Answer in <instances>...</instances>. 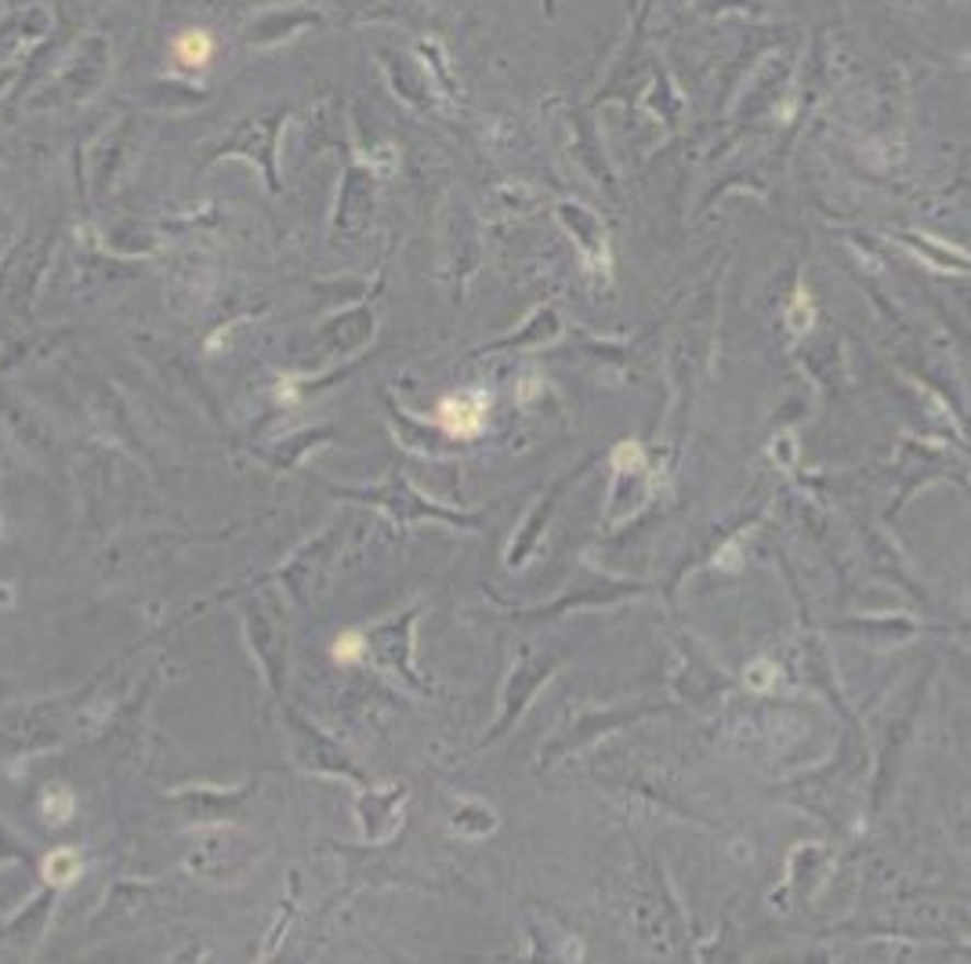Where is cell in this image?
Returning <instances> with one entry per match:
<instances>
[{
	"instance_id": "6da1fadb",
	"label": "cell",
	"mask_w": 971,
	"mask_h": 964,
	"mask_svg": "<svg viewBox=\"0 0 971 964\" xmlns=\"http://www.w3.org/2000/svg\"><path fill=\"white\" fill-rule=\"evenodd\" d=\"M486 410H490V396H446L439 402V424L457 439H476L486 424Z\"/></svg>"
},
{
	"instance_id": "7a4b0ae2",
	"label": "cell",
	"mask_w": 971,
	"mask_h": 964,
	"mask_svg": "<svg viewBox=\"0 0 971 964\" xmlns=\"http://www.w3.org/2000/svg\"><path fill=\"white\" fill-rule=\"evenodd\" d=\"M171 55L182 69H207L210 58H215V41H210L207 30H185L182 37H174Z\"/></svg>"
},
{
	"instance_id": "3957f363",
	"label": "cell",
	"mask_w": 971,
	"mask_h": 964,
	"mask_svg": "<svg viewBox=\"0 0 971 964\" xmlns=\"http://www.w3.org/2000/svg\"><path fill=\"white\" fill-rule=\"evenodd\" d=\"M44 877L52 881V885H73V881L80 877V855L69 849L52 852L44 860Z\"/></svg>"
},
{
	"instance_id": "277c9868",
	"label": "cell",
	"mask_w": 971,
	"mask_h": 964,
	"mask_svg": "<svg viewBox=\"0 0 971 964\" xmlns=\"http://www.w3.org/2000/svg\"><path fill=\"white\" fill-rule=\"evenodd\" d=\"M363 653H366V642H363V635H355V631H349V635H341L334 642V660H341V664L363 660Z\"/></svg>"
}]
</instances>
